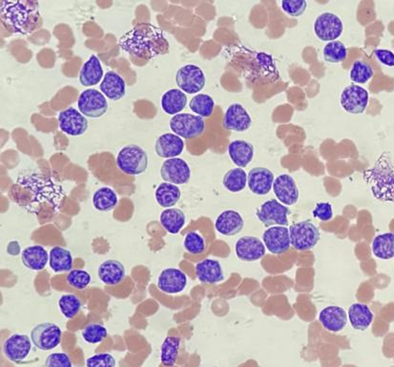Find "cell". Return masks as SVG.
Returning a JSON list of instances; mask_svg holds the SVG:
<instances>
[{
	"label": "cell",
	"mask_w": 394,
	"mask_h": 367,
	"mask_svg": "<svg viewBox=\"0 0 394 367\" xmlns=\"http://www.w3.org/2000/svg\"><path fill=\"white\" fill-rule=\"evenodd\" d=\"M124 51L138 59H149L168 53L169 42L163 30L151 23H139L119 39Z\"/></svg>",
	"instance_id": "cell-1"
},
{
	"label": "cell",
	"mask_w": 394,
	"mask_h": 367,
	"mask_svg": "<svg viewBox=\"0 0 394 367\" xmlns=\"http://www.w3.org/2000/svg\"><path fill=\"white\" fill-rule=\"evenodd\" d=\"M0 16L12 33L23 36L33 33L41 22L39 3L34 1L3 0L0 2Z\"/></svg>",
	"instance_id": "cell-2"
},
{
	"label": "cell",
	"mask_w": 394,
	"mask_h": 367,
	"mask_svg": "<svg viewBox=\"0 0 394 367\" xmlns=\"http://www.w3.org/2000/svg\"><path fill=\"white\" fill-rule=\"evenodd\" d=\"M362 177L376 200L393 203L394 163L388 152H383L370 169H364Z\"/></svg>",
	"instance_id": "cell-3"
},
{
	"label": "cell",
	"mask_w": 394,
	"mask_h": 367,
	"mask_svg": "<svg viewBox=\"0 0 394 367\" xmlns=\"http://www.w3.org/2000/svg\"><path fill=\"white\" fill-rule=\"evenodd\" d=\"M117 166L124 173L139 176L146 171L148 156L143 147L137 144L124 147L117 156Z\"/></svg>",
	"instance_id": "cell-4"
},
{
	"label": "cell",
	"mask_w": 394,
	"mask_h": 367,
	"mask_svg": "<svg viewBox=\"0 0 394 367\" xmlns=\"http://www.w3.org/2000/svg\"><path fill=\"white\" fill-rule=\"evenodd\" d=\"M291 245L297 251H309L320 241V232L311 221H301L289 227Z\"/></svg>",
	"instance_id": "cell-5"
},
{
	"label": "cell",
	"mask_w": 394,
	"mask_h": 367,
	"mask_svg": "<svg viewBox=\"0 0 394 367\" xmlns=\"http://www.w3.org/2000/svg\"><path fill=\"white\" fill-rule=\"evenodd\" d=\"M169 126L177 136L187 140L196 138L206 129V122L201 117L189 113H179L172 117Z\"/></svg>",
	"instance_id": "cell-6"
},
{
	"label": "cell",
	"mask_w": 394,
	"mask_h": 367,
	"mask_svg": "<svg viewBox=\"0 0 394 367\" xmlns=\"http://www.w3.org/2000/svg\"><path fill=\"white\" fill-rule=\"evenodd\" d=\"M177 86L187 94H197L206 86V75L201 67L187 64L181 67L176 74Z\"/></svg>",
	"instance_id": "cell-7"
},
{
	"label": "cell",
	"mask_w": 394,
	"mask_h": 367,
	"mask_svg": "<svg viewBox=\"0 0 394 367\" xmlns=\"http://www.w3.org/2000/svg\"><path fill=\"white\" fill-rule=\"evenodd\" d=\"M289 209L276 199L262 204L256 211L257 218L264 226H288Z\"/></svg>",
	"instance_id": "cell-8"
},
{
	"label": "cell",
	"mask_w": 394,
	"mask_h": 367,
	"mask_svg": "<svg viewBox=\"0 0 394 367\" xmlns=\"http://www.w3.org/2000/svg\"><path fill=\"white\" fill-rule=\"evenodd\" d=\"M313 30L320 41H335L343 34V21L333 12H323L314 21Z\"/></svg>",
	"instance_id": "cell-9"
},
{
	"label": "cell",
	"mask_w": 394,
	"mask_h": 367,
	"mask_svg": "<svg viewBox=\"0 0 394 367\" xmlns=\"http://www.w3.org/2000/svg\"><path fill=\"white\" fill-rule=\"evenodd\" d=\"M61 329L56 323L37 324L31 332L33 344L39 350L50 351L57 348L61 341Z\"/></svg>",
	"instance_id": "cell-10"
},
{
	"label": "cell",
	"mask_w": 394,
	"mask_h": 367,
	"mask_svg": "<svg viewBox=\"0 0 394 367\" xmlns=\"http://www.w3.org/2000/svg\"><path fill=\"white\" fill-rule=\"evenodd\" d=\"M77 106L84 116L89 118H101L108 109V102L104 95L96 89H87L79 97Z\"/></svg>",
	"instance_id": "cell-11"
},
{
	"label": "cell",
	"mask_w": 394,
	"mask_h": 367,
	"mask_svg": "<svg viewBox=\"0 0 394 367\" xmlns=\"http://www.w3.org/2000/svg\"><path fill=\"white\" fill-rule=\"evenodd\" d=\"M370 95L366 89L357 84H351L342 91L340 104L348 113L358 115L366 111Z\"/></svg>",
	"instance_id": "cell-12"
},
{
	"label": "cell",
	"mask_w": 394,
	"mask_h": 367,
	"mask_svg": "<svg viewBox=\"0 0 394 367\" xmlns=\"http://www.w3.org/2000/svg\"><path fill=\"white\" fill-rule=\"evenodd\" d=\"M33 341L27 335L14 334L5 341L4 355L12 363L21 364L32 350Z\"/></svg>",
	"instance_id": "cell-13"
},
{
	"label": "cell",
	"mask_w": 394,
	"mask_h": 367,
	"mask_svg": "<svg viewBox=\"0 0 394 367\" xmlns=\"http://www.w3.org/2000/svg\"><path fill=\"white\" fill-rule=\"evenodd\" d=\"M161 176L166 183L184 185L190 180V167L183 159H168L161 167Z\"/></svg>",
	"instance_id": "cell-14"
},
{
	"label": "cell",
	"mask_w": 394,
	"mask_h": 367,
	"mask_svg": "<svg viewBox=\"0 0 394 367\" xmlns=\"http://www.w3.org/2000/svg\"><path fill=\"white\" fill-rule=\"evenodd\" d=\"M59 124L61 131L70 136H81L88 129L86 116L74 107H69L59 113Z\"/></svg>",
	"instance_id": "cell-15"
},
{
	"label": "cell",
	"mask_w": 394,
	"mask_h": 367,
	"mask_svg": "<svg viewBox=\"0 0 394 367\" xmlns=\"http://www.w3.org/2000/svg\"><path fill=\"white\" fill-rule=\"evenodd\" d=\"M263 242L266 248L273 254L286 253L290 248L289 229L286 226L270 227L264 231Z\"/></svg>",
	"instance_id": "cell-16"
},
{
	"label": "cell",
	"mask_w": 394,
	"mask_h": 367,
	"mask_svg": "<svg viewBox=\"0 0 394 367\" xmlns=\"http://www.w3.org/2000/svg\"><path fill=\"white\" fill-rule=\"evenodd\" d=\"M252 119L248 111L241 104H233L224 113L223 126L229 131L246 132L250 129Z\"/></svg>",
	"instance_id": "cell-17"
},
{
	"label": "cell",
	"mask_w": 394,
	"mask_h": 367,
	"mask_svg": "<svg viewBox=\"0 0 394 367\" xmlns=\"http://www.w3.org/2000/svg\"><path fill=\"white\" fill-rule=\"evenodd\" d=\"M273 189L277 200L285 206H293L299 200V189L295 179L288 174L277 176Z\"/></svg>",
	"instance_id": "cell-18"
},
{
	"label": "cell",
	"mask_w": 394,
	"mask_h": 367,
	"mask_svg": "<svg viewBox=\"0 0 394 367\" xmlns=\"http://www.w3.org/2000/svg\"><path fill=\"white\" fill-rule=\"evenodd\" d=\"M235 252L237 257L241 261L253 262L264 256L266 246L258 237L244 236L237 241Z\"/></svg>",
	"instance_id": "cell-19"
},
{
	"label": "cell",
	"mask_w": 394,
	"mask_h": 367,
	"mask_svg": "<svg viewBox=\"0 0 394 367\" xmlns=\"http://www.w3.org/2000/svg\"><path fill=\"white\" fill-rule=\"evenodd\" d=\"M273 172L266 167H257L252 169L248 174V186L252 194L264 196L269 194L273 188Z\"/></svg>",
	"instance_id": "cell-20"
},
{
	"label": "cell",
	"mask_w": 394,
	"mask_h": 367,
	"mask_svg": "<svg viewBox=\"0 0 394 367\" xmlns=\"http://www.w3.org/2000/svg\"><path fill=\"white\" fill-rule=\"evenodd\" d=\"M187 285V276L181 270L167 268L161 272L158 279V287L161 291L169 294L183 292Z\"/></svg>",
	"instance_id": "cell-21"
},
{
	"label": "cell",
	"mask_w": 394,
	"mask_h": 367,
	"mask_svg": "<svg viewBox=\"0 0 394 367\" xmlns=\"http://www.w3.org/2000/svg\"><path fill=\"white\" fill-rule=\"evenodd\" d=\"M184 149L183 139L173 133L161 135L155 144V151L161 158H177L183 153Z\"/></svg>",
	"instance_id": "cell-22"
},
{
	"label": "cell",
	"mask_w": 394,
	"mask_h": 367,
	"mask_svg": "<svg viewBox=\"0 0 394 367\" xmlns=\"http://www.w3.org/2000/svg\"><path fill=\"white\" fill-rule=\"evenodd\" d=\"M244 225V219L240 212L228 209L217 217L215 229L223 236H233L241 233Z\"/></svg>",
	"instance_id": "cell-23"
},
{
	"label": "cell",
	"mask_w": 394,
	"mask_h": 367,
	"mask_svg": "<svg viewBox=\"0 0 394 367\" xmlns=\"http://www.w3.org/2000/svg\"><path fill=\"white\" fill-rule=\"evenodd\" d=\"M319 321L326 330L337 333L346 326L348 314L342 307L328 306L319 314Z\"/></svg>",
	"instance_id": "cell-24"
},
{
	"label": "cell",
	"mask_w": 394,
	"mask_h": 367,
	"mask_svg": "<svg viewBox=\"0 0 394 367\" xmlns=\"http://www.w3.org/2000/svg\"><path fill=\"white\" fill-rule=\"evenodd\" d=\"M98 274L102 283L116 286L126 278V268L121 262L109 259L99 266Z\"/></svg>",
	"instance_id": "cell-25"
},
{
	"label": "cell",
	"mask_w": 394,
	"mask_h": 367,
	"mask_svg": "<svg viewBox=\"0 0 394 367\" xmlns=\"http://www.w3.org/2000/svg\"><path fill=\"white\" fill-rule=\"evenodd\" d=\"M196 276L206 284H216L223 281L224 274L221 263L215 259H204L196 265Z\"/></svg>",
	"instance_id": "cell-26"
},
{
	"label": "cell",
	"mask_w": 394,
	"mask_h": 367,
	"mask_svg": "<svg viewBox=\"0 0 394 367\" xmlns=\"http://www.w3.org/2000/svg\"><path fill=\"white\" fill-rule=\"evenodd\" d=\"M99 88L111 101H119L126 95V82L117 72L108 71L104 75Z\"/></svg>",
	"instance_id": "cell-27"
},
{
	"label": "cell",
	"mask_w": 394,
	"mask_h": 367,
	"mask_svg": "<svg viewBox=\"0 0 394 367\" xmlns=\"http://www.w3.org/2000/svg\"><path fill=\"white\" fill-rule=\"evenodd\" d=\"M21 261L26 268L32 271H42L48 263L49 253L41 245H34L22 251Z\"/></svg>",
	"instance_id": "cell-28"
},
{
	"label": "cell",
	"mask_w": 394,
	"mask_h": 367,
	"mask_svg": "<svg viewBox=\"0 0 394 367\" xmlns=\"http://www.w3.org/2000/svg\"><path fill=\"white\" fill-rule=\"evenodd\" d=\"M228 154L232 163L244 169L251 163L254 157V147L244 140H236L228 146Z\"/></svg>",
	"instance_id": "cell-29"
},
{
	"label": "cell",
	"mask_w": 394,
	"mask_h": 367,
	"mask_svg": "<svg viewBox=\"0 0 394 367\" xmlns=\"http://www.w3.org/2000/svg\"><path fill=\"white\" fill-rule=\"evenodd\" d=\"M348 316L351 326L357 331H366L373 321V313L366 304H351Z\"/></svg>",
	"instance_id": "cell-30"
},
{
	"label": "cell",
	"mask_w": 394,
	"mask_h": 367,
	"mask_svg": "<svg viewBox=\"0 0 394 367\" xmlns=\"http://www.w3.org/2000/svg\"><path fill=\"white\" fill-rule=\"evenodd\" d=\"M102 77H104V70L101 62L98 57L93 55L82 66L79 72V82L83 86H93L101 81Z\"/></svg>",
	"instance_id": "cell-31"
},
{
	"label": "cell",
	"mask_w": 394,
	"mask_h": 367,
	"mask_svg": "<svg viewBox=\"0 0 394 367\" xmlns=\"http://www.w3.org/2000/svg\"><path fill=\"white\" fill-rule=\"evenodd\" d=\"M187 104L186 95L181 89L173 88L168 90L161 97V107L168 115L181 113Z\"/></svg>",
	"instance_id": "cell-32"
},
{
	"label": "cell",
	"mask_w": 394,
	"mask_h": 367,
	"mask_svg": "<svg viewBox=\"0 0 394 367\" xmlns=\"http://www.w3.org/2000/svg\"><path fill=\"white\" fill-rule=\"evenodd\" d=\"M50 268L55 273L71 272L73 269V256L68 250L56 246L49 253Z\"/></svg>",
	"instance_id": "cell-33"
},
{
	"label": "cell",
	"mask_w": 394,
	"mask_h": 367,
	"mask_svg": "<svg viewBox=\"0 0 394 367\" xmlns=\"http://www.w3.org/2000/svg\"><path fill=\"white\" fill-rule=\"evenodd\" d=\"M186 214L181 209H166L159 216L161 226L171 234H178L186 225Z\"/></svg>",
	"instance_id": "cell-34"
},
{
	"label": "cell",
	"mask_w": 394,
	"mask_h": 367,
	"mask_svg": "<svg viewBox=\"0 0 394 367\" xmlns=\"http://www.w3.org/2000/svg\"><path fill=\"white\" fill-rule=\"evenodd\" d=\"M181 197V191L176 185L161 183L155 192L157 203L164 209H170L175 206Z\"/></svg>",
	"instance_id": "cell-35"
},
{
	"label": "cell",
	"mask_w": 394,
	"mask_h": 367,
	"mask_svg": "<svg viewBox=\"0 0 394 367\" xmlns=\"http://www.w3.org/2000/svg\"><path fill=\"white\" fill-rule=\"evenodd\" d=\"M373 253L377 258L388 261L394 257V234H379L373 239L371 245Z\"/></svg>",
	"instance_id": "cell-36"
},
{
	"label": "cell",
	"mask_w": 394,
	"mask_h": 367,
	"mask_svg": "<svg viewBox=\"0 0 394 367\" xmlns=\"http://www.w3.org/2000/svg\"><path fill=\"white\" fill-rule=\"evenodd\" d=\"M118 205V196L108 187L99 189L93 196L94 208L99 211H110Z\"/></svg>",
	"instance_id": "cell-37"
},
{
	"label": "cell",
	"mask_w": 394,
	"mask_h": 367,
	"mask_svg": "<svg viewBox=\"0 0 394 367\" xmlns=\"http://www.w3.org/2000/svg\"><path fill=\"white\" fill-rule=\"evenodd\" d=\"M223 185L224 188L232 194H238L246 189L248 185V174L240 167L232 169L224 176Z\"/></svg>",
	"instance_id": "cell-38"
},
{
	"label": "cell",
	"mask_w": 394,
	"mask_h": 367,
	"mask_svg": "<svg viewBox=\"0 0 394 367\" xmlns=\"http://www.w3.org/2000/svg\"><path fill=\"white\" fill-rule=\"evenodd\" d=\"M181 348V339L178 337H167L161 347V361L164 366H175Z\"/></svg>",
	"instance_id": "cell-39"
},
{
	"label": "cell",
	"mask_w": 394,
	"mask_h": 367,
	"mask_svg": "<svg viewBox=\"0 0 394 367\" xmlns=\"http://www.w3.org/2000/svg\"><path fill=\"white\" fill-rule=\"evenodd\" d=\"M189 109L201 118H209L215 109V102L208 94H198L191 99Z\"/></svg>",
	"instance_id": "cell-40"
},
{
	"label": "cell",
	"mask_w": 394,
	"mask_h": 367,
	"mask_svg": "<svg viewBox=\"0 0 394 367\" xmlns=\"http://www.w3.org/2000/svg\"><path fill=\"white\" fill-rule=\"evenodd\" d=\"M324 59L329 64H340L348 57V49L343 42L335 41L328 42L323 50Z\"/></svg>",
	"instance_id": "cell-41"
},
{
	"label": "cell",
	"mask_w": 394,
	"mask_h": 367,
	"mask_svg": "<svg viewBox=\"0 0 394 367\" xmlns=\"http://www.w3.org/2000/svg\"><path fill=\"white\" fill-rule=\"evenodd\" d=\"M374 71L368 62L357 59L350 72V79L354 84H365L373 79Z\"/></svg>",
	"instance_id": "cell-42"
},
{
	"label": "cell",
	"mask_w": 394,
	"mask_h": 367,
	"mask_svg": "<svg viewBox=\"0 0 394 367\" xmlns=\"http://www.w3.org/2000/svg\"><path fill=\"white\" fill-rule=\"evenodd\" d=\"M59 307L66 319L76 318L81 309V302L75 294H63L59 301Z\"/></svg>",
	"instance_id": "cell-43"
},
{
	"label": "cell",
	"mask_w": 394,
	"mask_h": 367,
	"mask_svg": "<svg viewBox=\"0 0 394 367\" xmlns=\"http://www.w3.org/2000/svg\"><path fill=\"white\" fill-rule=\"evenodd\" d=\"M81 334L86 343L98 344L106 339L107 329L99 323H89L82 329Z\"/></svg>",
	"instance_id": "cell-44"
},
{
	"label": "cell",
	"mask_w": 394,
	"mask_h": 367,
	"mask_svg": "<svg viewBox=\"0 0 394 367\" xmlns=\"http://www.w3.org/2000/svg\"><path fill=\"white\" fill-rule=\"evenodd\" d=\"M184 247L191 254H201L206 251V241L197 232H189L184 237Z\"/></svg>",
	"instance_id": "cell-45"
},
{
	"label": "cell",
	"mask_w": 394,
	"mask_h": 367,
	"mask_svg": "<svg viewBox=\"0 0 394 367\" xmlns=\"http://www.w3.org/2000/svg\"><path fill=\"white\" fill-rule=\"evenodd\" d=\"M69 286L77 290L86 289L91 282V276L84 270H72L66 276Z\"/></svg>",
	"instance_id": "cell-46"
},
{
	"label": "cell",
	"mask_w": 394,
	"mask_h": 367,
	"mask_svg": "<svg viewBox=\"0 0 394 367\" xmlns=\"http://www.w3.org/2000/svg\"><path fill=\"white\" fill-rule=\"evenodd\" d=\"M281 7L289 17H298L306 12L308 2L305 0H283Z\"/></svg>",
	"instance_id": "cell-47"
},
{
	"label": "cell",
	"mask_w": 394,
	"mask_h": 367,
	"mask_svg": "<svg viewBox=\"0 0 394 367\" xmlns=\"http://www.w3.org/2000/svg\"><path fill=\"white\" fill-rule=\"evenodd\" d=\"M86 367H116V359L109 353H99L86 359Z\"/></svg>",
	"instance_id": "cell-48"
},
{
	"label": "cell",
	"mask_w": 394,
	"mask_h": 367,
	"mask_svg": "<svg viewBox=\"0 0 394 367\" xmlns=\"http://www.w3.org/2000/svg\"><path fill=\"white\" fill-rule=\"evenodd\" d=\"M44 367H73V364L67 354L53 353L45 359Z\"/></svg>",
	"instance_id": "cell-49"
},
{
	"label": "cell",
	"mask_w": 394,
	"mask_h": 367,
	"mask_svg": "<svg viewBox=\"0 0 394 367\" xmlns=\"http://www.w3.org/2000/svg\"><path fill=\"white\" fill-rule=\"evenodd\" d=\"M313 216L322 222H328L333 218V209L331 203L320 202L316 204L313 211Z\"/></svg>",
	"instance_id": "cell-50"
},
{
	"label": "cell",
	"mask_w": 394,
	"mask_h": 367,
	"mask_svg": "<svg viewBox=\"0 0 394 367\" xmlns=\"http://www.w3.org/2000/svg\"><path fill=\"white\" fill-rule=\"evenodd\" d=\"M374 57L384 66L394 67V53L386 49H377L373 51Z\"/></svg>",
	"instance_id": "cell-51"
},
{
	"label": "cell",
	"mask_w": 394,
	"mask_h": 367,
	"mask_svg": "<svg viewBox=\"0 0 394 367\" xmlns=\"http://www.w3.org/2000/svg\"><path fill=\"white\" fill-rule=\"evenodd\" d=\"M7 253L10 256H17L21 254V245L17 241H11L7 246Z\"/></svg>",
	"instance_id": "cell-52"
}]
</instances>
